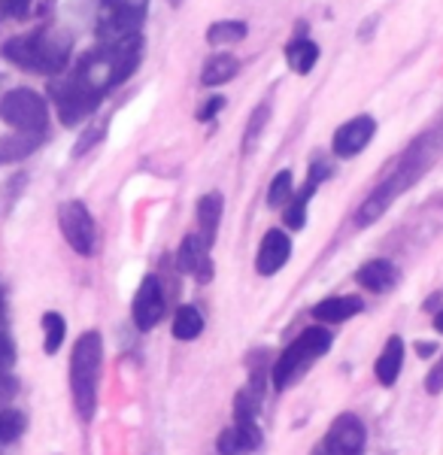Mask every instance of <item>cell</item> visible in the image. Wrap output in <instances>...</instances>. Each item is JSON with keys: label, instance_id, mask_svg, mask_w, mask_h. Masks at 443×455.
<instances>
[{"label": "cell", "instance_id": "cell-1", "mask_svg": "<svg viewBox=\"0 0 443 455\" xmlns=\"http://www.w3.org/2000/svg\"><path fill=\"white\" fill-rule=\"evenodd\" d=\"M140 58H143V36L131 34L122 40L101 43L98 49L79 58L70 73L64 70L61 76H52L49 98L58 109V119L77 124L92 116L101 100L137 70Z\"/></svg>", "mask_w": 443, "mask_h": 455}, {"label": "cell", "instance_id": "cell-2", "mask_svg": "<svg viewBox=\"0 0 443 455\" xmlns=\"http://www.w3.org/2000/svg\"><path fill=\"white\" fill-rule=\"evenodd\" d=\"M438 137L434 134H423L416 137L401 156L395 158V164L389 167V173L383 176L380 182L374 186V192L361 201V207L356 210V228H367L374 222H380L386 216V210L407 192L410 186H416L419 180L425 176V171L431 167L434 156H438Z\"/></svg>", "mask_w": 443, "mask_h": 455}, {"label": "cell", "instance_id": "cell-3", "mask_svg": "<svg viewBox=\"0 0 443 455\" xmlns=\"http://www.w3.org/2000/svg\"><path fill=\"white\" fill-rule=\"evenodd\" d=\"M70 34L58 28H40L31 34H19L0 46V55L19 70L40 73V76H61L70 64Z\"/></svg>", "mask_w": 443, "mask_h": 455}, {"label": "cell", "instance_id": "cell-4", "mask_svg": "<svg viewBox=\"0 0 443 455\" xmlns=\"http://www.w3.org/2000/svg\"><path fill=\"white\" fill-rule=\"evenodd\" d=\"M103 368V340L98 331H85L70 355V398L79 419L92 422L98 410V386Z\"/></svg>", "mask_w": 443, "mask_h": 455}, {"label": "cell", "instance_id": "cell-5", "mask_svg": "<svg viewBox=\"0 0 443 455\" xmlns=\"http://www.w3.org/2000/svg\"><path fill=\"white\" fill-rule=\"evenodd\" d=\"M331 331L322 325H313L307 331H301L289 347L283 349V355L277 358V364L270 368V383L277 392H286L289 386L298 383L304 373L313 368V362H319L325 352L331 349Z\"/></svg>", "mask_w": 443, "mask_h": 455}, {"label": "cell", "instance_id": "cell-6", "mask_svg": "<svg viewBox=\"0 0 443 455\" xmlns=\"http://www.w3.org/2000/svg\"><path fill=\"white\" fill-rule=\"evenodd\" d=\"M0 119L19 134L43 137L49 128V104L34 88H12L0 100Z\"/></svg>", "mask_w": 443, "mask_h": 455}, {"label": "cell", "instance_id": "cell-7", "mask_svg": "<svg viewBox=\"0 0 443 455\" xmlns=\"http://www.w3.org/2000/svg\"><path fill=\"white\" fill-rule=\"evenodd\" d=\"M58 228H61L64 240L77 255H94L98 246V228H94V216L88 212L83 201H64L58 207Z\"/></svg>", "mask_w": 443, "mask_h": 455}, {"label": "cell", "instance_id": "cell-8", "mask_svg": "<svg viewBox=\"0 0 443 455\" xmlns=\"http://www.w3.org/2000/svg\"><path fill=\"white\" fill-rule=\"evenodd\" d=\"M367 431L356 413H341L313 455H365Z\"/></svg>", "mask_w": 443, "mask_h": 455}, {"label": "cell", "instance_id": "cell-9", "mask_svg": "<svg viewBox=\"0 0 443 455\" xmlns=\"http://www.w3.org/2000/svg\"><path fill=\"white\" fill-rule=\"evenodd\" d=\"M165 291H161V283L155 276H146L140 283L137 295H134V304H131V319H134L137 331H152L161 319H165Z\"/></svg>", "mask_w": 443, "mask_h": 455}, {"label": "cell", "instance_id": "cell-10", "mask_svg": "<svg viewBox=\"0 0 443 455\" xmlns=\"http://www.w3.org/2000/svg\"><path fill=\"white\" fill-rule=\"evenodd\" d=\"M374 134H376L374 116H356V119L343 122L341 128L334 131L331 149H334L337 158H356L367 149V143L374 140Z\"/></svg>", "mask_w": 443, "mask_h": 455}, {"label": "cell", "instance_id": "cell-11", "mask_svg": "<svg viewBox=\"0 0 443 455\" xmlns=\"http://www.w3.org/2000/svg\"><path fill=\"white\" fill-rule=\"evenodd\" d=\"M176 264H180L182 274H189L197 283H210L213 280V259H210V243H204L201 234H189L180 243L176 252Z\"/></svg>", "mask_w": 443, "mask_h": 455}, {"label": "cell", "instance_id": "cell-12", "mask_svg": "<svg viewBox=\"0 0 443 455\" xmlns=\"http://www.w3.org/2000/svg\"><path fill=\"white\" fill-rule=\"evenodd\" d=\"M292 259V240L286 231L279 228H270L268 234L262 237V246H258V255H255V267L262 276H273L286 267V261Z\"/></svg>", "mask_w": 443, "mask_h": 455}, {"label": "cell", "instance_id": "cell-13", "mask_svg": "<svg viewBox=\"0 0 443 455\" xmlns=\"http://www.w3.org/2000/svg\"><path fill=\"white\" fill-rule=\"evenodd\" d=\"M328 173H331V167L325 164V161H313V167H310V173H307V182L301 186L298 195H292V204L286 207V216H283L286 228H292V231H301V228L307 225L310 197H313L316 186H319L322 180H328Z\"/></svg>", "mask_w": 443, "mask_h": 455}, {"label": "cell", "instance_id": "cell-14", "mask_svg": "<svg viewBox=\"0 0 443 455\" xmlns=\"http://www.w3.org/2000/svg\"><path fill=\"white\" fill-rule=\"evenodd\" d=\"M398 267L389 259H371L356 270V283L365 291H376V295H386L389 289L398 285Z\"/></svg>", "mask_w": 443, "mask_h": 455}, {"label": "cell", "instance_id": "cell-15", "mask_svg": "<svg viewBox=\"0 0 443 455\" xmlns=\"http://www.w3.org/2000/svg\"><path fill=\"white\" fill-rule=\"evenodd\" d=\"M361 307H365V300L358 295H334V298L319 300V304L313 307V315L322 325H341V322H350L352 315H358Z\"/></svg>", "mask_w": 443, "mask_h": 455}, {"label": "cell", "instance_id": "cell-16", "mask_svg": "<svg viewBox=\"0 0 443 455\" xmlns=\"http://www.w3.org/2000/svg\"><path fill=\"white\" fill-rule=\"evenodd\" d=\"M222 212H225V197H222V192H206L201 201H197V234L204 237V243H210V246L216 243Z\"/></svg>", "mask_w": 443, "mask_h": 455}, {"label": "cell", "instance_id": "cell-17", "mask_svg": "<svg viewBox=\"0 0 443 455\" xmlns=\"http://www.w3.org/2000/svg\"><path fill=\"white\" fill-rule=\"evenodd\" d=\"M404 368V340L401 337H389L386 347H383L380 358L374 364V373L380 379V386H395Z\"/></svg>", "mask_w": 443, "mask_h": 455}, {"label": "cell", "instance_id": "cell-18", "mask_svg": "<svg viewBox=\"0 0 443 455\" xmlns=\"http://www.w3.org/2000/svg\"><path fill=\"white\" fill-rule=\"evenodd\" d=\"M238 73H240V61H238V58H234L231 52H216V55L210 58V61L204 64L201 83L206 88H216V85L231 83Z\"/></svg>", "mask_w": 443, "mask_h": 455}, {"label": "cell", "instance_id": "cell-19", "mask_svg": "<svg viewBox=\"0 0 443 455\" xmlns=\"http://www.w3.org/2000/svg\"><path fill=\"white\" fill-rule=\"evenodd\" d=\"M286 61H289V68L294 73L307 76L316 68V61H319V46L310 36H294V40H289V46H286Z\"/></svg>", "mask_w": 443, "mask_h": 455}, {"label": "cell", "instance_id": "cell-20", "mask_svg": "<svg viewBox=\"0 0 443 455\" xmlns=\"http://www.w3.org/2000/svg\"><path fill=\"white\" fill-rule=\"evenodd\" d=\"M246 34H249V25L246 21H240V19H222V21H213L210 28H206V43L210 46H234V43H240V40H246Z\"/></svg>", "mask_w": 443, "mask_h": 455}, {"label": "cell", "instance_id": "cell-21", "mask_svg": "<svg viewBox=\"0 0 443 455\" xmlns=\"http://www.w3.org/2000/svg\"><path fill=\"white\" fill-rule=\"evenodd\" d=\"M204 331V315L197 307H180L173 313V337L176 340H195Z\"/></svg>", "mask_w": 443, "mask_h": 455}, {"label": "cell", "instance_id": "cell-22", "mask_svg": "<svg viewBox=\"0 0 443 455\" xmlns=\"http://www.w3.org/2000/svg\"><path fill=\"white\" fill-rule=\"evenodd\" d=\"M64 337H68V322H64V315L55 310L43 313V352L55 355V352L61 349Z\"/></svg>", "mask_w": 443, "mask_h": 455}, {"label": "cell", "instance_id": "cell-23", "mask_svg": "<svg viewBox=\"0 0 443 455\" xmlns=\"http://www.w3.org/2000/svg\"><path fill=\"white\" fill-rule=\"evenodd\" d=\"M270 100H262L255 109H253V116H249V122H246V131H243V152H253L258 140H262V134H264V128H268V122H270Z\"/></svg>", "mask_w": 443, "mask_h": 455}, {"label": "cell", "instance_id": "cell-24", "mask_svg": "<svg viewBox=\"0 0 443 455\" xmlns=\"http://www.w3.org/2000/svg\"><path fill=\"white\" fill-rule=\"evenodd\" d=\"M28 428V416L21 410L0 407V443H16Z\"/></svg>", "mask_w": 443, "mask_h": 455}, {"label": "cell", "instance_id": "cell-25", "mask_svg": "<svg viewBox=\"0 0 443 455\" xmlns=\"http://www.w3.org/2000/svg\"><path fill=\"white\" fill-rule=\"evenodd\" d=\"M292 195H294L292 171H279L268 186V207H283V204L292 201Z\"/></svg>", "mask_w": 443, "mask_h": 455}, {"label": "cell", "instance_id": "cell-26", "mask_svg": "<svg viewBox=\"0 0 443 455\" xmlns=\"http://www.w3.org/2000/svg\"><path fill=\"white\" fill-rule=\"evenodd\" d=\"M12 362H16V347H12L10 328H6V300L4 291H0V364L12 368Z\"/></svg>", "mask_w": 443, "mask_h": 455}, {"label": "cell", "instance_id": "cell-27", "mask_svg": "<svg viewBox=\"0 0 443 455\" xmlns=\"http://www.w3.org/2000/svg\"><path fill=\"white\" fill-rule=\"evenodd\" d=\"M216 452L219 455H246V450H243V440H240V435L234 431V425L231 428H225L219 435V440H216Z\"/></svg>", "mask_w": 443, "mask_h": 455}, {"label": "cell", "instance_id": "cell-28", "mask_svg": "<svg viewBox=\"0 0 443 455\" xmlns=\"http://www.w3.org/2000/svg\"><path fill=\"white\" fill-rule=\"evenodd\" d=\"M31 12V0H0V16L25 19Z\"/></svg>", "mask_w": 443, "mask_h": 455}, {"label": "cell", "instance_id": "cell-29", "mask_svg": "<svg viewBox=\"0 0 443 455\" xmlns=\"http://www.w3.org/2000/svg\"><path fill=\"white\" fill-rule=\"evenodd\" d=\"M222 107H225V98H219V94H213L206 104L197 109V122H213L216 116L222 113Z\"/></svg>", "mask_w": 443, "mask_h": 455}, {"label": "cell", "instance_id": "cell-30", "mask_svg": "<svg viewBox=\"0 0 443 455\" xmlns=\"http://www.w3.org/2000/svg\"><path fill=\"white\" fill-rule=\"evenodd\" d=\"M12 395H16V379H12L10 368H4V364H0V407H4Z\"/></svg>", "mask_w": 443, "mask_h": 455}, {"label": "cell", "instance_id": "cell-31", "mask_svg": "<svg viewBox=\"0 0 443 455\" xmlns=\"http://www.w3.org/2000/svg\"><path fill=\"white\" fill-rule=\"evenodd\" d=\"M425 388H428V395H440V392H443V355H440V362L434 364L431 371H428Z\"/></svg>", "mask_w": 443, "mask_h": 455}, {"label": "cell", "instance_id": "cell-32", "mask_svg": "<svg viewBox=\"0 0 443 455\" xmlns=\"http://www.w3.org/2000/svg\"><path fill=\"white\" fill-rule=\"evenodd\" d=\"M419 355H431V352H434V347H431V343H419Z\"/></svg>", "mask_w": 443, "mask_h": 455}, {"label": "cell", "instance_id": "cell-33", "mask_svg": "<svg viewBox=\"0 0 443 455\" xmlns=\"http://www.w3.org/2000/svg\"><path fill=\"white\" fill-rule=\"evenodd\" d=\"M434 328L443 334V310H438V315H434Z\"/></svg>", "mask_w": 443, "mask_h": 455}, {"label": "cell", "instance_id": "cell-34", "mask_svg": "<svg viewBox=\"0 0 443 455\" xmlns=\"http://www.w3.org/2000/svg\"><path fill=\"white\" fill-rule=\"evenodd\" d=\"M103 6H119V4H125V0H101Z\"/></svg>", "mask_w": 443, "mask_h": 455}, {"label": "cell", "instance_id": "cell-35", "mask_svg": "<svg viewBox=\"0 0 443 455\" xmlns=\"http://www.w3.org/2000/svg\"><path fill=\"white\" fill-rule=\"evenodd\" d=\"M171 4H173V6H180V4H182V0H171Z\"/></svg>", "mask_w": 443, "mask_h": 455}]
</instances>
